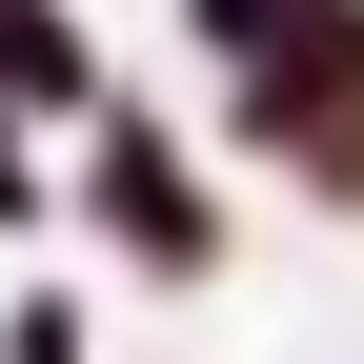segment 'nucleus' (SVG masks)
I'll return each instance as SVG.
<instances>
[{
    "label": "nucleus",
    "mask_w": 364,
    "mask_h": 364,
    "mask_svg": "<svg viewBox=\"0 0 364 364\" xmlns=\"http://www.w3.org/2000/svg\"><path fill=\"white\" fill-rule=\"evenodd\" d=\"M81 223H102L142 284H203L223 263V203H203V162H182L162 122H81Z\"/></svg>",
    "instance_id": "2"
},
{
    "label": "nucleus",
    "mask_w": 364,
    "mask_h": 364,
    "mask_svg": "<svg viewBox=\"0 0 364 364\" xmlns=\"http://www.w3.org/2000/svg\"><path fill=\"white\" fill-rule=\"evenodd\" d=\"M223 122H243V162H284L304 203H364V0H324L284 61H243Z\"/></svg>",
    "instance_id": "1"
},
{
    "label": "nucleus",
    "mask_w": 364,
    "mask_h": 364,
    "mask_svg": "<svg viewBox=\"0 0 364 364\" xmlns=\"http://www.w3.org/2000/svg\"><path fill=\"white\" fill-rule=\"evenodd\" d=\"M0 223H41V162H21V122H0Z\"/></svg>",
    "instance_id": "6"
},
{
    "label": "nucleus",
    "mask_w": 364,
    "mask_h": 364,
    "mask_svg": "<svg viewBox=\"0 0 364 364\" xmlns=\"http://www.w3.org/2000/svg\"><path fill=\"white\" fill-rule=\"evenodd\" d=\"M182 21H203V61H284V41L324 21V0H182Z\"/></svg>",
    "instance_id": "4"
},
{
    "label": "nucleus",
    "mask_w": 364,
    "mask_h": 364,
    "mask_svg": "<svg viewBox=\"0 0 364 364\" xmlns=\"http://www.w3.org/2000/svg\"><path fill=\"white\" fill-rule=\"evenodd\" d=\"M0 364H81V304H0Z\"/></svg>",
    "instance_id": "5"
},
{
    "label": "nucleus",
    "mask_w": 364,
    "mask_h": 364,
    "mask_svg": "<svg viewBox=\"0 0 364 364\" xmlns=\"http://www.w3.org/2000/svg\"><path fill=\"white\" fill-rule=\"evenodd\" d=\"M0 122H102V61L61 0H0Z\"/></svg>",
    "instance_id": "3"
}]
</instances>
